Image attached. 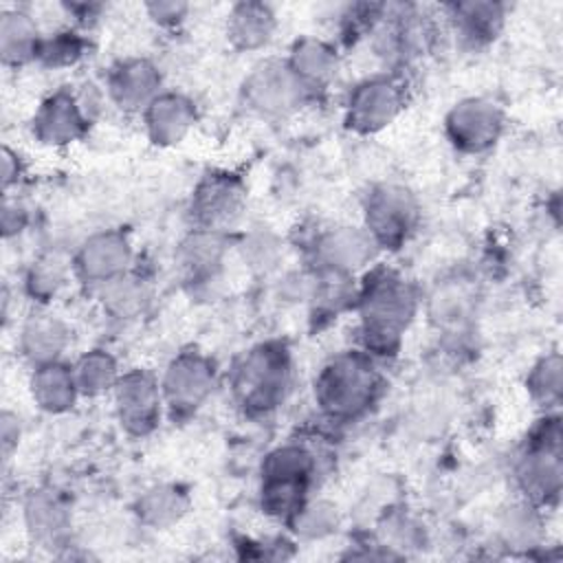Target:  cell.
Returning a JSON list of instances; mask_svg holds the SVG:
<instances>
[{"label": "cell", "mask_w": 563, "mask_h": 563, "mask_svg": "<svg viewBox=\"0 0 563 563\" xmlns=\"http://www.w3.org/2000/svg\"><path fill=\"white\" fill-rule=\"evenodd\" d=\"M358 310L365 347L391 354L413 317L416 295L394 271H374L361 290Z\"/></svg>", "instance_id": "cell-1"}, {"label": "cell", "mask_w": 563, "mask_h": 563, "mask_svg": "<svg viewBox=\"0 0 563 563\" xmlns=\"http://www.w3.org/2000/svg\"><path fill=\"white\" fill-rule=\"evenodd\" d=\"M380 387L378 372L363 352H343L330 358L314 383V398L323 413L352 420L367 411Z\"/></svg>", "instance_id": "cell-2"}, {"label": "cell", "mask_w": 563, "mask_h": 563, "mask_svg": "<svg viewBox=\"0 0 563 563\" xmlns=\"http://www.w3.org/2000/svg\"><path fill=\"white\" fill-rule=\"evenodd\" d=\"M290 354L282 343H260L233 367L231 387L238 402L251 413L279 407L290 389Z\"/></svg>", "instance_id": "cell-3"}, {"label": "cell", "mask_w": 563, "mask_h": 563, "mask_svg": "<svg viewBox=\"0 0 563 563\" xmlns=\"http://www.w3.org/2000/svg\"><path fill=\"white\" fill-rule=\"evenodd\" d=\"M559 420L548 418L528 442V451L517 464V482L521 490L534 501L556 497L561 486V449Z\"/></svg>", "instance_id": "cell-4"}, {"label": "cell", "mask_w": 563, "mask_h": 563, "mask_svg": "<svg viewBox=\"0 0 563 563\" xmlns=\"http://www.w3.org/2000/svg\"><path fill=\"white\" fill-rule=\"evenodd\" d=\"M418 205L400 185H380L367 196L365 229L376 246L396 249L413 231Z\"/></svg>", "instance_id": "cell-5"}, {"label": "cell", "mask_w": 563, "mask_h": 563, "mask_svg": "<svg viewBox=\"0 0 563 563\" xmlns=\"http://www.w3.org/2000/svg\"><path fill=\"white\" fill-rule=\"evenodd\" d=\"M306 92L308 88L288 62H262L244 81V99L262 117H286L301 103Z\"/></svg>", "instance_id": "cell-6"}, {"label": "cell", "mask_w": 563, "mask_h": 563, "mask_svg": "<svg viewBox=\"0 0 563 563\" xmlns=\"http://www.w3.org/2000/svg\"><path fill=\"white\" fill-rule=\"evenodd\" d=\"M112 391L117 416L125 431L134 435H145L156 427L161 418L163 389L150 372L132 369L121 374Z\"/></svg>", "instance_id": "cell-7"}, {"label": "cell", "mask_w": 563, "mask_h": 563, "mask_svg": "<svg viewBox=\"0 0 563 563\" xmlns=\"http://www.w3.org/2000/svg\"><path fill=\"white\" fill-rule=\"evenodd\" d=\"M216 383L213 363L200 352H180L165 369L161 389L163 400L180 411L189 413L198 409L211 394Z\"/></svg>", "instance_id": "cell-8"}, {"label": "cell", "mask_w": 563, "mask_h": 563, "mask_svg": "<svg viewBox=\"0 0 563 563\" xmlns=\"http://www.w3.org/2000/svg\"><path fill=\"white\" fill-rule=\"evenodd\" d=\"M446 134L462 152H484L501 134V110L482 97L464 99L446 114Z\"/></svg>", "instance_id": "cell-9"}, {"label": "cell", "mask_w": 563, "mask_h": 563, "mask_svg": "<svg viewBox=\"0 0 563 563\" xmlns=\"http://www.w3.org/2000/svg\"><path fill=\"white\" fill-rule=\"evenodd\" d=\"M402 110V90L387 77H372L354 86L347 99V125L356 132H378Z\"/></svg>", "instance_id": "cell-10"}, {"label": "cell", "mask_w": 563, "mask_h": 563, "mask_svg": "<svg viewBox=\"0 0 563 563\" xmlns=\"http://www.w3.org/2000/svg\"><path fill=\"white\" fill-rule=\"evenodd\" d=\"M132 257L130 242L119 231L90 235L75 257V271L90 284H106L125 273Z\"/></svg>", "instance_id": "cell-11"}, {"label": "cell", "mask_w": 563, "mask_h": 563, "mask_svg": "<svg viewBox=\"0 0 563 563\" xmlns=\"http://www.w3.org/2000/svg\"><path fill=\"white\" fill-rule=\"evenodd\" d=\"M242 202L244 191L235 178H231L229 174H211L198 185L191 202V213L196 216L200 229L222 231L224 224L233 222L240 216Z\"/></svg>", "instance_id": "cell-12"}, {"label": "cell", "mask_w": 563, "mask_h": 563, "mask_svg": "<svg viewBox=\"0 0 563 563\" xmlns=\"http://www.w3.org/2000/svg\"><path fill=\"white\" fill-rule=\"evenodd\" d=\"M86 114L77 97L68 90H57L42 101L33 117V134L46 145H66L77 141L86 130Z\"/></svg>", "instance_id": "cell-13"}, {"label": "cell", "mask_w": 563, "mask_h": 563, "mask_svg": "<svg viewBox=\"0 0 563 563\" xmlns=\"http://www.w3.org/2000/svg\"><path fill=\"white\" fill-rule=\"evenodd\" d=\"M161 73L158 68L143 57H132L119 62L108 77L110 97L119 108L125 110H145L161 92Z\"/></svg>", "instance_id": "cell-14"}, {"label": "cell", "mask_w": 563, "mask_h": 563, "mask_svg": "<svg viewBox=\"0 0 563 563\" xmlns=\"http://www.w3.org/2000/svg\"><path fill=\"white\" fill-rule=\"evenodd\" d=\"M376 251V242L367 229L334 227L317 242L319 262L334 275H347L365 266Z\"/></svg>", "instance_id": "cell-15"}, {"label": "cell", "mask_w": 563, "mask_h": 563, "mask_svg": "<svg viewBox=\"0 0 563 563\" xmlns=\"http://www.w3.org/2000/svg\"><path fill=\"white\" fill-rule=\"evenodd\" d=\"M145 128L154 143L174 145L180 143L196 121L194 103L178 92H161L145 110Z\"/></svg>", "instance_id": "cell-16"}, {"label": "cell", "mask_w": 563, "mask_h": 563, "mask_svg": "<svg viewBox=\"0 0 563 563\" xmlns=\"http://www.w3.org/2000/svg\"><path fill=\"white\" fill-rule=\"evenodd\" d=\"M277 29L275 13L264 2H238L229 11L227 37L240 51L264 48Z\"/></svg>", "instance_id": "cell-17"}, {"label": "cell", "mask_w": 563, "mask_h": 563, "mask_svg": "<svg viewBox=\"0 0 563 563\" xmlns=\"http://www.w3.org/2000/svg\"><path fill=\"white\" fill-rule=\"evenodd\" d=\"M68 341V325L48 312L31 314L20 332V350L35 365L59 361V354L66 350Z\"/></svg>", "instance_id": "cell-18"}, {"label": "cell", "mask_w": 563, "mask_h": 563, "mask_svg": "<svg viewBox=\"0 0 563 563\" xmlns=\"http://www.w3.org/2000/svg\"><path fill=\"white\" fill-rule=\"evenodd\" d=\"M31 396L33 402L48 413H62L70 409L79 396L73 367L59 361L35 365L31 374Z\"/></svg>", "instance_id": "cell-19"}, {"label": "cell", "mask_w": 563, "mask_h": 563, "mask_svg": "<svg viewBox=\"0 0 563 563\" xmlns=\"http://www.w3.org/2000/svg\"><path fill=\"white\" fill-rule=\"evenodd\" d=\"M449 9L455 33L471 46H484L493 42L504 29L506 9L499 2H457Z\"/></svg>", "instance_id": "cell-20"}, {"label": "cell", "mask_w": 563, "mask_h": 563, "mask_svg": "<svg viewBox=\"0 0 563 563\" xmlns=\"http://www.w3.org/2000/svg\"><path fill=\"white\" fill-rule=\"evenodd\" d=\"M40 29L31 13L22 9H7L0 15V55L7 66H22L37 59Z\"/></svg>", "instance_id": "cell-21"}, {"label": "cell", "mask_w": 563, "mask_h": 563, "mask_svg": "<svg viewBox=\"0 0 563 563\" xmlns=\"http://www.w3.org/2000/svg\"><path fill=\"white\" fill-rule=\"evenodd\" d=\"M286 62L308 90L328 84L339 66L336 51L328 42L317 37L297 40Z\"/></svg>", "instance_id": "cell-22"}, {"label": "cell", "mask_w": 563, "mask_h": 563, "mask_svg": "<svg viewBox=\"0 0 563 563\" xmlns=\"http://www.w3.org/2000/svg\"><path fill=\"white\" fill-rule=\"evenodd\" d=\"M314 457L301 444H284L273 449L262 462V482H295L310 486Z\"/></svg>", "instance_id": "cell-23"}, {"label": "cell", "mask_w": 563, "mask_h": 563, "mask_svg": "<svg viewBox=\"0 0 563 563\" xmlns=\"http://www.w3.org/2000/svg\"><path fill=\"white\" fill-rule=\"evenodd\" d=\"M224 235L213 229H196L180 244V262L196 277H209L218 271L224 257Z\"/></svg>", "instance_id": "cell-24"}, {"label": "cell", "mask_w": 563, "mask_h": 563, "mask_svg": "<svg viewBox=\"0 0 563 563\" xmlns=\"http://www.w3.org/2000/svg\"><path fill=\"white\" fill-rule=\"evenodd\" d=\"M73 374H75L79 394H86V396H99V394H106L108 389H114L121 376L117 369V361L103 350L86 352L73 365Z\"/></svg>", "instance_id": "cell-25"}, {"label": "cell", "mask_w": 563, "mask_h": 563, "mask_svg": "<svg viewBox=\"0 0 563 563\" xmlns=\"http://www.w3.org/2000/svg\"><path fill=\"white\" fill-rule=\"evenodd\" d=\"M103 306L108 312L121 319L136 317L150 299L147 286L141 277L123 273L103 284Z\"/></svg>", "instance_id": "cell-26"}, {"label": "cell", "mask_w": 563, "mask_h": 563, "mask_svg": "<svg viewBox=\"0 0 563 563\" xmlns=\"http://www.w3.org/2000/svg\"><path fill=\"white\" fill-rule=\"evenodd\" d=\"M187 497L176 486H156L139 499V517L152 526H169L180 519Z\"/></svg>", "instance_id": "cell-27"}, {"label": "cell", "mask_w": 563, "mask_h": 563, "mask_svg": "<svg viewBox=\"0 0 563 563\" xmlns=\"http://www.w3.org/2000/svg\"><path fill=\"white\" fill-rule=\"evenodd\" d=\"M24 515H26L29 530L37 539H48V541L57 539L66 526V515L62 504L46 493H35L26 501Z\"/></svg>", "instance_id": "cell-28"}, {"label": "cell", "mask_w": 563, "mask_h": 563, "mask_svg": "<svg viewBox=\"0 0 563 563\" xmlns=\"http://www.w3.org/2000/svg\"><path fill=\"white\" fill-rule=\"evenodd\" d=\"M66 277H68V262L55 253H46L33 262L26 277V286L33 297H40L42 301H46L66 284Z\"/></svg>", "instance_id": "cell-29"}, {"label": "cell", "mask_w": 563, "mask_h": 563, "mask_svg": "<svg viewBox=\"0 0 563 563\" xmlns=\"http://www.w3.org/2000/svg\"><path fill=\"white\" fill-rule=\"evenodd\" d=\"M84 48H86V42L77 31H70V29L55 31L48 37H42L37 62L53 68L73 66L84 55Z\"/></svg>", "instance_id": "cell-30"}, {"label": "cell", "mask_w": 563, "mask_h": 563, "mask_svg": "<svg viewBox=\"0 0 563 563\" xmlns=\"http://www.w3.org/2000/svg\"><path fill=\"white\" fill-rule=\"evenodd\" d=\"M526 385L534 400L543 402L545 407L556 405L561 398V356H543L528 374Z\"/></svg>", "instance_id": "cell-31"}, {"label": "cell", "mask_w": 563, "mask_h": 563, "mask_svg": "<svg viewBox=\"0 0 563 563\" xmlns=\"http://www.w3.org/2000/svg\"><path fill=\"white\" fill-rule=\"evenodd\" d=\"M471 308V295L462 284H446L442 290L433 295L431 301V314L440 325L460 323L466 319Z\"/></svg>", "instance_id": "cell-32"}, {"label": "cell", "mask_w": 563, "mask_h": 563, "mask_svg": "<svg viewBox=\"0 0 563 563\" xmlns=\"http://www.w3.org/2000/svg\"><path fill=\"white\" fill-rule=\"evenodd\" d=\"M292 521L297 532L308 537H321L334 526V510L325 504H303L295 515Z\"/></svg>", "instance_id": "cell-33"}, {"label": "cell", "mask_w": 563, "mask_h": 563, "mask_svg": "<svg viewBox=\"0 0 563 563\" xmlns=\"http://www.w3.org/2000/svg\"><path fill=\"white\" fill-rule=\"evenodd\" d=\"M145 11L158 24H174V22H180L187 15L189 7L185 2L167 0V2H150V4H145Z\"/></svg>", "instance_id": "cell-34"}, {"label": "cell", "mask_w": 563, "mask_h": 563, "mask_svg": "<svg viewBox=\"0 0 563 563\" xmlns=\"http://www.w3.org/2000/svg\"><path fill=\"white\" fill-rule=\"evenodd\" d=\"M18 154L11 147H2V185L9 189L11 183H18Z\"/></svg>", "instance_id": "cell-35"}, {"label": "cell", "mask_w": 563, "mask_h": 563, "mask_svg": "<svg viewBox=\"0 0 563 563\" xmlns=\"http://www.w3.org/2000/svg\"><path fill=\"white\" fill-rule=\"evenodd\" d=\"M13 422H15V418L9 411H4L2 413V451H4V455H9L11 449L18 444V427L11 431Z\"/></svg>", "instance_id": "cell-36"}]
</instances>
